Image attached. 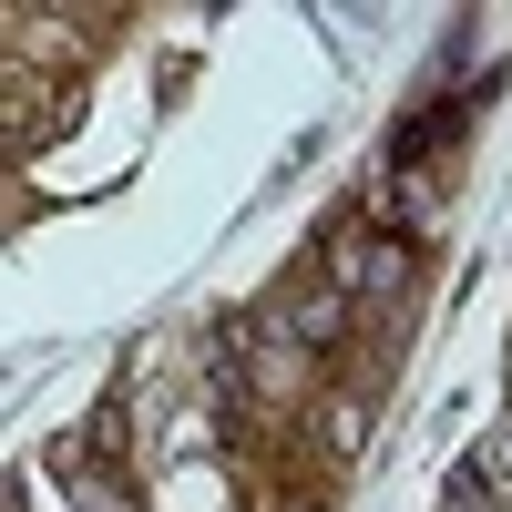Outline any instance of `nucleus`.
<instances>
[{
  "instance_id": "nucleus-1",
  "label": "nucleus",
  "mask_w": 512,
  "mask_h": 512,
  "mask_svg": "<svg viewBox=\"0 0 512 512\" xmlns=\"http://www.w3.org/2000/svg\"><path fill=\"white\" fill-rule=\"evenodd\" d=\"M328 267H338V297H400V246L369 236L359 216L328 226Z\"/></svg>"
},
{
  "instance_id": "nucleus-2",
  "label": "nucleus",
  "mask_w": 512,
  "mask_h": 512,
  "mask_svg": "<svg viewBox=\"0 0 512 512\" xmlns=\"http://www.w3.org/2000/svg\"><path fill=\"white\" fill-rule=\"evenodd\" d=\"M338 328H349V297H338V287L297 297V338H308V349H338Z\"/></svg>"
},
{
  "instance_id": "nucleus-3",
  "label": "nucleus",
  "mask_w": 512,
  "mask_h": 512,
  "mask_svg": "<svg viewBox=\"0 0 512 512\" xmlns=\"http://www.w3.org/2000/svg\"><path fill=\"white\" fill-rule=\"evenodd\" d=\"M318 441H328V461H349V451H359V410L328 400V410H318Z\"/></svg>"
},
{
  "instance_id": "nucleus-4",
  "label": "nucleus",
  "mask_w": 512,
  "mask_h": 512,
  "mask_svg": "<svg viewBox=\"0 0 512 512\" xmlns=\"http://www.w3.org/2000/svg\"><path fill=\"white\" fill-rule=\"evenodd\" d=\"M297 512H328V502H297Z\"/></svg>"
}]
</instances>
